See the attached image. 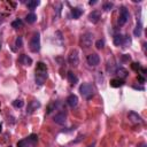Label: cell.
Instances as JSON below:
<instances>
[{
	"mask_svg": "<svg viewBox=\"0 0 147 147\" xmlns=\"http://www.w3.org/2000/svg\"><path fill=\"white\" fill-rule=\"evenodd\" d=\"M15 45H16V47H22L23 46V39H22V37H18L17 39H16V41H15Z\"/></svg>",
	"mask_w": 147,
	"mask_h": 147,
	"instance_id": "obj_27",
	"label": "cell"
},
{
	"mask_svg": "<svg viewBox=\"0 0 147 147\" xmlns=\"http://www.w3.org/2000/svg\"><path fill=\"white\" fill-rule=\"evenodd\" d=\"M123 84H124V82L119 78H114L110 80V86H113V87H121V86H123Z\"/></svg>",
	"mask_w": 147,
	"mask_h": 147,
	"instance_id": "obj_20",
	"label": "cell"
},
{
	"mask_svg": "<svg viewBox=\"0 0 147 147\" xmlns=\"http://www.w3.org/2000/svg\"><path fill=\"white\" fill-rule=\"evenodd\" d=\"M39 3H40V2L37 1V0H31V1H28V2H26V7H28L30 10H33L34 8H37V6H38Z\"/></svg>",
	"mask_w": 147,
	"mask_h": 147,
	"instance_id": "obj_22",
	"label": "cell"
},
{
	"mask_svg": "<svg viewBox=\"0 0 147 147\" xmlns=\"http://www.w3.org/2000/svg\"><path fill=\"white\" fill-rule=\"evenodd\" d=\"M0 106H1V103H0Z\"/></svg>",
	"mask_w": 147,
	"mask_h": 147,
	"instance_id": "obj_33",
	"label": "cell"
},
{
	"mask_svg": "<svg viewBox=\"0 0 147 147\" xmlns=\"http://www.w3.org/2000/svg\"><path fill=\"white\" fill-rule=\"evenodd\" d=\"M68 62H69V64H71L74 67H77L79 64V55H78L77 49H74L70 52V54L68 55Z\"/></svg>",
	"mask_w": 147,
	"mask_h": 147,
	"instance_id": "obj_7",
	"label": "cell"
},
{
	"mask_svg": "<svg viewBox=\"0 0 147 147\" xmlns=\"http://www.w3.org/2000/svg\"><path fill=\"white\" fill-rule=\"evenodd\" d=\"M67 76H68V80H69V83H70V84L75 85V84L78 82V77H77L72 71H69Z\"/></svg>",
	"mask_w": 147,
	"mask_h": 147,
	"instance_id": "obj_19",
	"label": "cell"
},
{
	"mask_svg": "<svg viewBox=\"0 0 147 147\" xmlns=\"http://www.w3.org/2000/svg\"><path fill=\"white\" fill-rule=\"evenodd\" d=\"M115 74L117 75V77L119 78V79H124V78H126L127 77V75H129V72H127V70L126 69H124V68H117V70L115 71Z\"/></svg>",
	"mask_w": 147,
	"mask_h": 147,
	"instance_id": "obj_15",
	"label": "cell"
},
{
	"mask_svg": "<svg viewBox=\"0 0 147 147\" xmlns=\"http://www.w3.org/2000/svg\"><path fill=\"white\" fill-rule=\"evenodd\" d=\"M141 33H142V25H141L140 22H138L137 23V26L133 30V34H134V37H140Z\"/></svg>",
	"mask_w": 147,
	"mask_h": 147,
	"instance_id": "obj_21",
	"label": "cell"
},
{
	"mask_svg": "<svg viewBox=\"0 0 147 147\" xmlns=\"http://www.w3.org/2000/svg\"><path fill=\"white\" fill-rule=\"evenodd\" d=\"M102 8H103L105 10H107V11H108V10H110V9L113 8V3H111V2H106V3L103 5V7H102Z\"/></svg>",
	"mask_w": 147,
	"mask_h": 147,
	"instance_id": "obj_28",
	"label": "cell"
},
{
	"mask_svg": "<svg viewBox=\"0 0 147 147\" xmlns=\"http://www.w3.org/2000/svg\"><path fill=\"white\" fill-rule=\"evenodd\" d=\"M103 46H105V41H103L102 39L96 40V42H95V47H96L98 49H102V48H103Z\"/></svg>",
	"mask_w": 147,
	"mask_h": 147,
	"instance_id": "obj_26",
	"label": "cell"
},
{
	"mask_svg": "<svg viewBox=\"0 0 147 147\" xmlns=\"http://www.w3.org/2000/svg\"><path fill=\"white\" fill-rule=\"evenodd\" d=\"M18 62L22 63L23 65H28L29 67V65L32 64V59L30 56L25 55V54H21V56L18 57Z\"/></svg>",
	"mask_w": 147,
	"mask_h": 147,
	"instance_id": "obj_13",
	"label": "cell"
},
{
	"mask_svg": "<svg viewBox=\"0 0 147 147\" xmlns=\"http://www.w3.org/2000/svg\"><path fill=\"white\" fill-rule=\"evenodd\" d=\"M53 121L56 123V124H59V125H64L65 124V122H67V115L64 114V113H57L54 117H53Z\"/></svg>",
	"mask_w": 147,
	"mask_h": 147,
	"instance_id": "obj_10",
	"label": "cell"
},
{
	"mask_svg": "<svg viewBox=\"0 0 147 147\" xmlns=\"http://www.w3.org/2000/svg\"><path fill=\"white\" fill-rule=\"evenodd\" d=\"M93 42V34L91 32H86L82 34L80 37V47L82 48H88L92 46Z\"/></svg>",
	"mask_w": 147,
	"mask_h": 147,
	"instance_id": "obj_5",
	"label": "cell"
},
{
	"mask_svg": "<svg viewBox=\"0 0 147 147\" xmlns=\"http://www.w3.org/2000/svg\"><path fill=\"white\" fill-rule=\"evenodd\" d=\"M56 106H57V102H52V103H49L48 105V107H47V111H46V114H51L53 110H55V108H56Z\"/></svg>",
	"mask_w": 147,
	"mask_h": 147,
	"instance_id": "obj_24",
	"label": "cell"
},
{
	"mask_svg": "<svg viewBox=\"0 0 147 147\" xmlns=\"http://www.w3.org/2000/svg\"><path fill=\"white\" fill-rule=\"evenodd\" d=\"M131 67H132V69L133 70H136V71H138V70H140L141 68H140V65H139V63H132L131 64Z\"/></svg>",
	"mask_w": 147,
	"mask_h": 147,
	"instance_id": "obj_29",
	"label": "cell"
},
{
	"mask_svg": "<svg viewBox=\"0 0 147 147\" xmlns=\"http://www.w3.org/2000/svg\"><path fill=\"white\" fill-rule=\"evenodd\" d=\"M11 26H13L14 29H20V28H22V26H23V22H22V20L17 18V20L13 21V22H11Z\"/></svg>",
	"mask_w": 147,
	"mask_h": 147,
	"instance_id": "obj_23",
	"label": "cell"
},
{
	"mask_svg": "<svg viewBox=\"0 0 147 147\" xmlns=\"http://www.w3.org/2000/svg\"><path fill=\"white\" fill-rule=\"evenodd\" d=\"M79 92L80 94L86 98V99H91L93 95H94V87L92 84L90 83H83L80 86H79Z\"/></svg>",
	"mask_w": 147,
	"mask_h": 147,
	"instance_id": "obj_3",
	"label": "cell"
},
{
	"mask_svg": "<svg viewBox=\"0 0 147 147\" xmlns=\"http://www.w3.org/2000/svg\"><path fill=\"white\" fill-rule=\"evenodd\" d=\"M13 106L15 107V108H22L23 106H24V102L22 101V100H15V101H13Z\"/></svg>",
	"mask_w": 147,
	"mask_h": 147,
	"instance_id": "obj_25",
	"label": "cell"
},
{
	"mask_svg": "<svg viewBox=\"0 0 147 147\" xmlns=\"http://www.w3.org/2000/svg\"><path fill=\"white\" fill-rule=\"evenodd\" d=\"M37 142H38V136L30 134L29 137L17 141V147H34Z\"/></svg>",
	"mask_w": 147,
	"mask_h": 147,
	"instance_id": "obj_2",
	"label": "cell"
},
{
	"mask_svg": "<svg viewBox=\"0 0 147 147\" xmlns=\"http://www.w3.org/2000/svg\"><path fill=\"white\" fill-rule=\"evenodd\" d=\"M30 49L33 53L39 52V49H40V34H39V32L33 33V36L30 40Z\"/></svg>",
	"mask_w": 147,
	"mask_h": 147,
	"instance_id": "obj_4",
	"label": "cell"
},
{
	"mask_svg": "<svg viewBox=\"0 0 147 147\" xmlns=\"http://www.w3.org/2000/svg\"><path fill=\"white\" fill-rule=\"evenodd\" d=\"M114 44L116 46H123V44H124V36H122L121 33L119 34H115L114 36Z\"/></svg>",
	"mask_w": 147,
	"mask_h": 147,
	"instance_id": "obj_16",
	"label": "cell"
},
{
	"mask_svg": "<svg viewBox=\"0 0 147 147\" xmlns=\"http://www.w3.org/2000/svg\"><path fill=\"white\" fill-rule=\"evenodd\" d=\"M94 145H95V142H93V144H92V145H90L88 147H94Z\"/></svg>",
	"mask_w": 147,
	"mask_h": 147,
	"instance_id": "obj_32",
	"label": "cell"
},
{
	"mask_svg": "<svg viewBox=\"0 0 147 147\" xmlns=\"http://www.w3.org/2000/svg\"><path fill=\"white\" fill-rule=\"evenodd\" d=\"M47 79V67L44 62H38L36 67V83L42 85Z\"/></svg>",
	"mask_w": 147,
	"mask_h": 147,
	"instance_id": "obj_1",
	"label": "cell"
},
{
	"mask_svg": "<svg viewBox=\"0 0 147 147\" xmlns=\"http://www.w3.org/2000/svg\"><path fill=\"white\" fill-rule=\"evenodd\" d=\"M40 107V102L38 100H33L28 105V109H26V114H32L34 110H37Z\"/></svg>",
	"mask_w": 147,
	"mask_h": 147,
	"instance_id": "obj_12",
	"label": "cell"
},
{
	"mask_svg": "<svg viewBox=\"0 0 147 147\" xmlns=\"http://www.w3.org/2000/svg\"><path fill=\"white\" fill-rule=\"evenodd\" d=\"M36 21H37V15H36L34 13H30V14H28V15L25 16V22L29 23V24H32V23H34Z\"/></svg>",
	"mask_w": 147,
	"mask_h": 147,
	"instance_id": "obj_18",
	"label": "cell"
},
{
	"mask_svg": "<svg viewBox=\"0 0 147 147\" xmlns=\"http://www.w3.org/2000/svg\"><path fill=\"white\" fill-rule=\"evenodd\" d=\"M129 16H130V14H129V10H127V8L126 7H124V6H122L121 8H119V17H118V25H124L126 22H127V20H129Z\"/></svg>",
	"mask_w": 147,
	"mask_h": 147,
	"instance_id": "obj_6",
	"label": "cell"
},
{
	"mask_svg": "<svg viewBox=\"0 0 147 147\" xmlns=\"http://www.w3.org/2000/svg\"><path fill=\"white\" fill-rule=\"evenodd\" d=\"M100 18H101V13L99 10H93L92 13L88 14V21L94 23V24L98 23L100 21Z\"/></svg>",
	"mask_w": 147,
	"mask_h": 147,
	"instance_id": "obj_11",
	"label": "cell"
},
{
	"mask_svg": "<svg viewBox=\"0 0 147 147\" xmlns=\"http://www.w3.org/2000/svg\"><path fill=\"white\" fill-rule=\"evenodd\" d=\"M96 3V1H90V5L92 6V5H95Z\"/></svg>",
	"mask_w": 147,
	"mask_h": 147,
	"instance_id": "obj_31",
	"label": "cell"
},
{
	"mask_svg": "<svg viewBox=\"0 0 147 147\" xmlns=\"http://www.w3.org/2000/svg\"><path fill=\"white\" fill-rule=\"evenodd\" d=\"M86 61H87V64L90 67H96L100 63V56L96 53H92V54L87 55Z\"/></svg>",
	"mask_w": 147,
	"mask_h": 147,
	"instance_id": "obj_8",
	"label": "cell"
},
{
	"mask_svg": "<svg viewBox=\"0 0 147 147\" xmlns=\"http://www.w3.org/2000/svg\"><path fill=\"white\" fill-rule=\"evenodd\" d=\"M82 14H83V9H80L78 7L71 9V16H72V18H79L82 16Z\"/></svg>",
	"mask_w": 147,
	"mask_h": 147,
	"instance_id": "obj_17",
	"label": "cell"
},
{
	"mask_svg": "<svg viewBox=\"0 0 147 147\" xmlns=\"http://www.w3.org/2000/svg\"><path fill=\"white\" fill-rule=\"evenodd\" d=\"M127 118L130 119V122H132V123H134V124H140V123H142L141 116H140L138 113L133 111V110H131V111L127 114Z\"/></svg>",
	"mask_w": 147,
	"mask_h": 147,
	"instance_id": "obj_9",
	"label": "cell"
},
{
	"mask_svg": "<svg viewBox=\"0 0 147 147\" xmlns=\"http://www.w3.org/2000/svg\"><path fill=\"white\" fill-rule=\"evenodd\" d=\"M123 60H124V61H127V60H130V56H129V55H126V56H123Z\"/></svg>",
	"mask_w": 147,
	"mask_h": 147,
	"instance_id": "obj_30",
	"label": "cell"
},
{
	"mask_svg": "<svg viewBox=\"0 0 147 147\" xmlns=\"http://www.w3.org/2000/svg\"><path fill=\"white\" fill-rule=\"evenodd\" d=\"M67 103H68L71 108L76 107V106L78 105V98H77V95H75V94H70V95L67 98Z\"/></svg>",
	"mask_w": 147,
	"mask_h": 147,
	"instance_id": "obj_14",
	"label": "cell"
}]
</instances>
